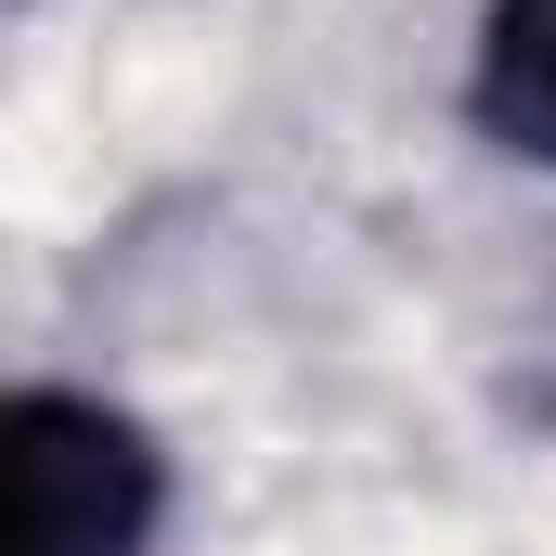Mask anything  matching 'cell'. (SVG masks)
I'll list each match as a JSON object with an SVG mask.
<instances>
[{
    "mask_svg": "<svg viewBox=\"0 0 556 556\" xmlns=\"http://www.w3.org/2000/svg\"><path fill=\"white\" fill-rule=\"evenodd\" d=\"M0 466H13V544L0 556H142L168 518L155 427L91 402V389H13Z\"/></svg>",
    "mask_w": 556,
    "mask_h": 556,
    "instance_id": "cell-1",
    "label": "cell"
},
{
    "mask_svg": "<svg viewBox=\"0 0 556 556\" xmlns=\"http://www.w3.org/2000/svg\"><path fill=\"white\" fill-rule=\"evenodd\" d=\"M466 117L492 155L556 168V0H479L466 39Z\"/></svg>",
    "mask_w": 556,
    "mask_h": 556,
    "instance_id": "cell-2",
    "label": "cell"
}]
</instances>
